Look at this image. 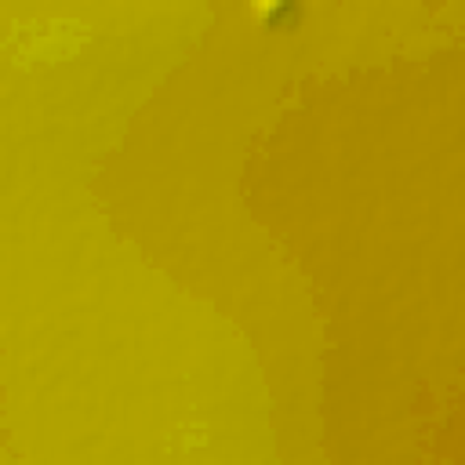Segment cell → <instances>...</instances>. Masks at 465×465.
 I'll list each match as a JSON object with an SVG mask.
<instances>
[{"label":"cell","mask_w":465,"mask_h":465,"mask_svg":"<svg viewBox=\"0 0 465 465\" xmlns=\"http://www.w3.org/2000/svg\"><path fill=\"white\" fill-rule=\"evenodd\" d=\"M251 11L262 25L269 29H287L294 25V0H251Z\"/></svg>","instance_id":"cell-1"}]
</instances>
